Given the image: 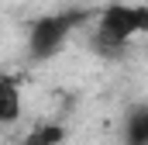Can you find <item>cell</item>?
I'll list each match as a JSON object with an SVG mask.
<instances>
[{
    "mask_svg": "<svg viewBox=\"0 0 148 145\" xmlns=\"http://www.w3.org/2000/svg\"><path fill=\"white\" fill-rule=\"evenodd\" d=\"M24 114L21 104V86L10 76H0V124H17Z\"/></svg>",
    "mask_w": 148,
    "mask_h": 145,
    "instance_id": "obj_3",
    "label": "cell"
},
{
    "mask_svg": "<svg viewBox=\"0 0 148 145\" xmlns=\"http://www.w3.org/2000/svg\"><path fill=\"white\" fill-rule=\"evenodd\" d=\"M66 142V128L62 124H55V121H48V124H38L28 131V138L21 145H62Z\"/></svg>",
    "mask_w": 148,
    "mask_h": 145,
    "instance_id": "obj_4",
    "label": "cell"
},
{
    "mask_svg": "<svg viewBox=\"0 0 148 145\" xmlns=\"http://www.w3.org/2000/svg\"><path fill=\"white\" fill-rule=\"evenodd\" d=\"M79 21H83V10H59V14L35 17L28 24V52H31V59L45 62V59L59 55Z\"/></svg>",
    "mask_w": 148,
    "mask_h": 145,
    "instance_id": "obj_2",
    "label": "cell"
},
{
    "mask_svg": "<svg viewBox=\"0 0 148 145\" xmlns=\"http://www.w3.org/2000/svg\"><path fill=\"white\" fill-rule=\"evenodd\" d=\"M138 35H148V3H107L97 14V41L110 52H121Z\"/></svg>",
    "mask_w": 148,
    "mask_h": 145,
    "instance_id": "obj_1",
    "label": "cell"
},
{
    "mask_svg": "<svg viewBox=\"0 0 148 145\" xmlns=\"http://www.w3.org/2000/svg\"><path fill=\"white\" fill-rule=\"evenodd\" d=\"M127 145H148V107H138L124 124Z\"/></svg>",
    "mask_w": 148,
    "mask_h": 145,
    "instance_id": "obj_5",
    "label": "cell"
}]
</instances>
